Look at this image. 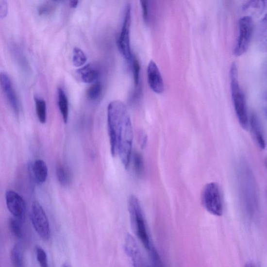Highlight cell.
<instances>
[{
    "label": "cell",
    "instance_id": "cell-4",
    "mask_svg": "<svg viewBox=\"0 0 267 267\" xmlns=\"http://www.w3.org/2000/svg\"><path fill=\"white\" fill-rule=\"evenodd\" d=\"M203 206L210 214L221 216L223 214V206L220 189L215 183H210L203 189L202 194Z\"/></svg>",
    "mask_w": 267,
    "mask_h": 267
},
{
    "label": "cell",
    "instance_id": "cell-34",
    "mask_svg": "<svg viewBox=\"0 0 267 267\" xmlns=\"http://www.w3.org/2000/svg\"><path fill=\"white\" fill-rule=\"evenodd\" d=\"M68 267V266H64V267Z\"/></svg>",
    "mask_w": 267,
    "mask_h": 267
},
{
    "label": "cell",
    "instance_id": "cell-24",
    "mask_svg": "<svg viewBox=\"0 0 267 267\" xmlns=\"http://www.w3.org/2000/svg\"><path fill=\"white\" fill-rule=\"evenodd\" d=\"M56 8H57V6L53 2H46L39 7V15L40 16L50 15L55 11Z\"/></svg>",
    "mask_w": 267,
    "mask_h": 267
},
{
    "label": "cell",
    "instance_id": "cell-20",
    "mask_svg": "<svg viewBox=\"0 0 267 267\" xmlns=\"http://www.w3.org/2000/svg\"><path fill=\"white\" fill-rule=\"evenodd\" d=\"M87 62V57L81 49L75 48L73 52V63L75 67H81Z\"/></svg>",
    "mask_w": 267,
    "mask_h": 267
},
{
    "label": "cell",
    "instance_id": "cell-29",
    "mask_svg": "<svg viewBox=\"0 0 267 267\" xmlns=\"http://www.w3.org/2000/svg\"><path fill=\"white\" fill-rule=\"evenodd\" d=\"M143 11V17L144 22L146 24H147L149 22V2L143 0L140 1Z\"/></svg>",
    "mask_w": 267,
    "mask_h": 267
},
{
    "label": "cell",
    "instance_id": "cell-32",
    "mask_svg": "<svg viewBox=\"0 0 267 267\" xmlns=\"http://www.w3.org/2000/svg\"><path fill=\"white\" fill-rule=\"evenodd\" d=\"M78 1H72L70 2V6H71V8L73 9L76 8L77 5H78Z\"/></svg>",
    "mask_w": 267,
    "mask_h": 267
},
{
    "label": "cell",
    "instance_id": "cell-6",
    "mask_svg": "<svg viewBox=\"0 0 267 267\" xmlns=\"http://www.w3.org/2000/svg\"><path fill=\"white\" fill-rule=\"evenodd\" d=\"M33 227L39 236L48 240L51 236L50 224L43 207L37 201L33 202L31 212Z\"/></svg>",
    "mask_w": 267,
    "mask_h": 267
},
{
    "label": "cell",
    "instance_id": "cell-5",
    "mask_svg": "<svg viewBox=\"0 0 267 267\" xmlns=\"http://www.w3.org/2000/svg\"><path fill=\"white\" fill-rule=\"evenodd\" d=\"M239 36L234 49V54L241 56L247 51L254 30V21L250 16L242 17L238 22Z\"/></svg>",
    "mask_w": 267,
    "mask_h": 267
},
{
    "label": "cell",
    "instance_id": "cell-25",
    "mask_svg": "<svg viewBox=\"0 0 267 267\" xmlns=\"http://www.w3.org/2000/svg\"><path fill=\"white\" fill-rule=\"evenodd\" d=\"M149 251L150 253L152 267H164L156 249L151 246Z\"/></svg>",
    "mask_w": 267,
    "mask_h": 267
},
{
    "label": "cell",
    "instance_id": "cell-11",
    "mask_svg": "<svg viewBox=\"0 0 267 267\" xmlns=\"http://www.w3.org/2000/svg\"><path fill=\"white\" fill-rule=\"evenodd\" d=\"M147 78L150 89L157 94L164 91V82L159 69L153 61H150L147 67Z\"/></svg>",
    "mask_w": 267,
    "mask_h": 267
},
{
    "label": "cell",
    "instance_id": "cell-10",
    "mask_svg": "<svg viewBox=\"0 0 267 267\" xmlns=\"http://www.w3.org/2000/svg\"><path fill=\"white\" fill-rule=\"evenodd\" d=\"M125 249L131 260L133 267H150L134 238L130 234L126 237Z\"/></svg>",
    "mask_w": 267,
    "mask_h": 267
},
{
    "label": "cell",
    "instance_id": "cell-1",
    "mask_svg": "<svg viewBox=\"0 0 267 267\" xmlns=\"http://www.w3.org/2000/svg\"><path fill=\"white\" fill-rule=\"evenodd\" d=\"M108 123L112 155H118L127 168L131 158L133 132L127 108L122 101L115 100L109 103Z\"/></svg>",
    "mask_w": 267,
    "mask_h": 267
},
{
    "label": "cell",
    "instance_id": "cell-8",
    "mask_svg": "<svg viewBox=\"0 0 267 267\" xmlns=\"http://www.w3.org/2000/svg\"><path fill=\"white\" fill-rule=\"evenodd\" d=\"M241 184L246 205H247L250 213L254 212L257 207V198L254 181L248 167L241 170Z\"/></svg>",
    "mask_w": 267,
    "mask_h": 267
},
{
    "label": "cell",
    "instance_id": "cell-15",
    "mask_svg": "<svg viewBox=\"0 0 267 267\" xmlns=\"http://www.w3.org/2000/svg\"><path fill=\"white\" fill-rule=\"evenodd\" d=\"M250 125L252 133L254 134L257 144L262 149H265L266 143L263 132L258 117L255 115H252L251 116Z\"/></svg>",
    "mask_w": 267,
    "mask_h": 267
},
{
    "label": "cell",
    "instance_id": "cell-30",
    "mask_svg": "<svg viewBox=\"0 0 267 267\" xmlns=\"http://www.w3.org/2000/svg\"><path fill=\"white\" fill-rule=\"evenodd\" d=\"M8 13V4L5 1H0V18L5 17Z\"/></svg>",
    "mask_w": 267,
    "mask_h": 267
},
{
    "label": "cell",
    "instance_id": "cell-14",
    "mask_svg": "<svg viewBox=\"0 0 267 267\" xmlns=\"http://www.w3.org/2000/svg\"><path fill=\"white\" fill-rule=\"evenodd\" d=\"M33 172L35 180L39 184L45 182L48 174V167L43 160H36L33 165Z\"/></svg>",
    "mask_w": 267,
    "mask_h": 267
},
{
    "label": "cell",
    "instance_id": "cell-28",
    "mask_svg": "<svg viewBox=\"0 0 267 267\" xmlns=\"http://www.w3.org/2000/svg\"><path fill=\"white\" fill-rule=\"evenodd\" d=\"M261 25L259 29L261 30L259 32L260 37L258 38L261 40V43H263V46L264 45V42L266 45V33H264V32H266V17L262 21Z\"/></svg>",
    "mask_w": 267,
    "mask_h": 267
},
{
    "label": "cell",
    "instance_id": "cell-12",
    "mask_svg": "<svg viewBox=\"0 0 267 267\" xmlns=\"http://www.w3.org/2000/svg\"><path fill=\"white\" fill-rule=\"evenodd\" d=\"M0 85L12 108L16 114H18L19 102L17 95L13 89L9 76L5 73H0Z\"/></svg>",
    "mask_w": 267,
    "mask_h": 267
},
{
    "label": "cell",
    "instance_id": "cell-16",
    "mask_svg": "<svg viewBox=\"0 0 267 267\" xmlns=\"http://www.w3.org/2000/svg\"><path fill=\"white\" fill-rule=\"evenodd\" d=\"M58 98L59 108L63 121L65 123H67L69 113L68 101L65 91L61 88H58Z\"/></svg>",
    "mask_w": 267,
    "mask_h": 267
},
{
    "label": "cell",
    "instance_id": "cell-9",
    "mask_svg": "<svg viewBox=\"0 0 267 267\" xmlns=\"http://www.w3.org/2000/svg\"><path fill=\"white\" fill-rule=\"evenodd\" d=\"M7 207L9 212L20 222L24 221L26 214L25 202L22 197L15 191L9 190L5 193Z\"/></svg>",
    "mask_w": 267,
    "mask_h": 267
},
{
    "label": "cell",
    "instance_id": "cell-26",
    "mask_svg": "<svg viewBox=\"0 0 267 267\" xmlns=\"http://www.w3.org/2000/svg\"><path fill=\"white\" fill-rule=\"evenodd\" d=\"M133 72L134 82L135 86L138 87L139 83L140 66L138 60L135 58H133Z\"/></svg>",
    "mask_w": 267,
    "mask_h": 267
},
{
    "label": "cell",
    "instance_id": "cell-19",
    "mask_svg": "<svg viewBox=\"0 0 267 267\" xmlns=\"http://www.w3.org/2000/svg\"><path fill=\"white\" fill-rule=\"evenodd\" d=\"M57 176L60 184L63 186H67L71 182V174L69 171L63 166L58 167Z\"/></svg>",
    "mask_w": 267,
    "mask_h": 267
},
{
    "label": "cell",
    "instance_id": "cell-33",
    "mask_svg": "<svg viewBox=\"0 0 267 267\" xmlns=\"http://www.w3.org/2000/svg\"><path fill=\"white\" fill-rule=\"evenodd\" d=\"M254 267V266H253L251 264H248L247 265H246V267Z\"/></svg>",
    "mask_w": 267,
    "mask_h": 267
},
{
    "label": "cell",
    "instance_id": "cell-21",
    "mask_svg": "<svg viewBox=\"0 0 267 267\" xmlns=\"http://www.w3.org/2000/svg\"><path fill=\"white\" fill-rule=\"evenodd\" d=\"M102 92V85L100 82L92 84L87 91V96L90 100H96L100 98Z\"/></svg>",
    "mask_w": 267,
    "mask_h": 267
},
{
    "label": "cell",
    "instance_id": "cell-7",
    "mask_svg": "<svg viewBox=\"0 0 267 267\" xmlns=\"http://www.w3.org/2000/svg\"><path fill=\"white\" fill-rule=\"evenodd\" d=\"M131 23V7L128 4L126 6L123 23L117 40L119 50L128 61H132L133 58L130 45Z\"/></svg>",
    "mask_w": 267,
    "mask_h": 267
},
{
    "label": "cell",
    "instance_id": "cell-27",
    "mask_svg": "<svg viewBox=\"0 0 267 267\" xmlns=\"http://www.w3.org/2000/svg\"><path fill=\"white\" fill-rule=\"evenodd\" d=\"M38 262L40 267H49L47 256L45 251L37 247L36 249Z\"/></svg>",
    "mask_w": 267,
    "mask_h": 267
},
{
    "label": "cell",
    "instance_id": "cell-13",
    "mask_svg": "<svg viewBox=\"0 0 267 267\" xmlns=\"http://www.w3.org/2000/svg\"><path fill=\"white\" fill-rule=\"evenodd\" d=\"M77 72L84 83H93L99 78L100 72L96 67L90 64L80 68Z\"/></svg>",
    "mask_w": 267,
    "mask_h": 267
},
{
    "label": "cell",
    "instance_id": "cell-23",
    "mask_svg": "<svg viewBox=\"0 0 267 267\" xmlns=\"http://www.w3.org/2000/svg\"><path fill=\"white\" fill-rule=\"evenodd\" d=\"M20 222L17 219H10L9 220V228L12 234L18 238L23 237V231Z\"/></svg>",
    "mask_w": 267,
    "mask_h": 267
},
{
    "label": "cell",
    "instance_id": "cell-31",
    "mask_svg": "<svg viewBox=\"0 0 267 267\" xmlns=\"http://www.w3.org/2000/svg\"><path fill=\"white\" fill-rule=\"evenodd\" d=\"M139 139L140 140V143H141L142 147H143L146 145V141H147V138L146 136L144 134V133L140 134V135L139 136Z\"/></svg>",
    "mask_w": 267,
    "mask_h": 267
},
{
    "label": "cell",
    "instance_id": "cell-18",
    "mask_svg": "<svg viewBox=\"0 0 267 267\" xmlns=\"http://www.w3.org/2000/svg\"><path fill=\"white\" fill-rule=\"evenodd\" d=\"M38 118L40 123L45 124L47 121V107L45 101L38 97L34 98Z\"/></svg>",
    "mask_w": 267,
    "mask_h": 267
},
{
    "label": "cell",
    "instance_id": "cell-2",
    "mask_svg": "<svg viewBox=\"0 0 267 267\" xmlns=\"http://www.w3.org/2000/svg\"><path fill=\"white\" fill-rule=\"evenodd\" d=\"M231 89L232 98L234 104L235 113L242 127L247 129L249 124L247 103L245 95L238 81L237 66L235 63L230 68Z\"/></svg>",
    "mask_w": 267,
    "mask_h": 267
},
{
    "label": "cell",
    "instance_id": "cell-3",
    "mask_svg": "<svg viewBox=\"0 0 267 267\" xmlns=\"http://www.w3.org/2000/svg\"><path fill=\"white\" fill-rule=\"evenodd\" d=\"M129 209L131 221L134 227L136 234L145 248L149 251L151 245L147 233L141 206L138 199L134 195L130 197Z\"/></svg>",
    "mask_w": 267,
    "mask_h": 267
},
{
    "label": "cell",
    "instance_id": "cell-22",
    "mask_svg": "<svg viewBox=\"0 0 267 267\" xmlns=\"http://www.w3.org/2000/svg\"><path fill=\"white\" fill-rule=\"evenodd\" d=\"M133 162L136 173L138 175H142L144 171V161L142 154L138 152H135L133 155Z\"/></svg>",
    "mask_w": 267,
    "mask_h": 267
},
{
    "label": "cell",
    "instance_id": "cell-17",
    "mask_svg": "<svg viewBox=\"0 0 267 267\" xmlns=\"http://www.w3.org/2000/svg\"><path fill=\"white\" fill-rule=\"evenodd\" d=\"M11 260L15 267H22L23 264V251L20 246L16 244L13 247L11 252Z\"/></svg>",
    "mask_w": 267,
    "mask_h": 267
}]
</instances>
